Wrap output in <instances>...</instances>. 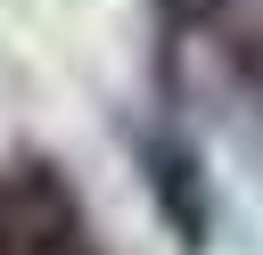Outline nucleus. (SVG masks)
Returning a JSON list of instances; mask_svg holds the SVG:
<instances>
[{"label":"nucleus","instance_id":"obj_1","mask_svg":"<svg viewBox=\"0 0 263 255\" xmlns=\"http://www.w3.org/2000/svg\"><path fill=\"white\" fill-rule=\"evenodd\" d=\"M0 255H90L82 189L49 156L0 165Z\"/></svg>","mask_w":263,"mask_h":255},{"label":"nucleus","instance_id":"obj_2","mask_svg":"<svg viewBox=\"0 0 263 255\" xmlns=\"http://www.w3.org/2000/svg\"><path fill=\"white\" fill-rule=\"evenodd\" d=\"M123 140H132V165H140V181L156 197V222L173 230V247L197 255L214 239V181H205L197 140L181 123H123Z\"/></svg>","mask_w":263,"mask_h":255},{"label":"nucleus","instance_id":"obj_3","mask_svg":"<svg viewBox=\"0 0 263 255\" xmlns=\"http://www.w3.org/2000/svg\"><path fill=\"white\" fill-rule=\"evenodd\" d=\"M222 8H230V0H156V25H164V33H205Z\"/></svg>","mask_w":263,"mask_h":255}]
</instances>
